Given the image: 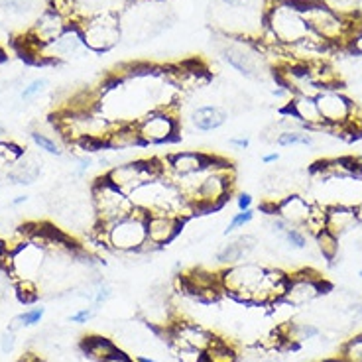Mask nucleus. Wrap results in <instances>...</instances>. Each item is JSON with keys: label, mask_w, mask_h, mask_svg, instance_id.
<instances>
[{"label": "nucleus", "mask_w": 362, "mask_h": 362, "mask_svg": "<svg viewBox=\"0 0 362 362\" xmlns=\"http://www.w3.org/2000/svg\"><path fill=\"white\" fill-rule=\"evenodd\" d=\"M354 30H362V0H356V10H354V20L351 22Z\"/></svg>", "instance_id": "obj_47"}, {"label": "nucleus", "mask_w": 362, "mask_h": 362, "mask_svg": "<svg viewBox=\"0 0 362 362\" xmlns=\"http://www.w3.org/2000/svg\"><path fill=\"white\" fill-rule=\"evenodd\" d=\"M81 349H83V353L87 354L90 361L105 362L107 358H109L110 354L117 351L118 346L115 341H110V339H107V337L90 335L83 339Z\"/></svg>", "instance_id": "obj_25"}, {"label": "nucleus", "mask_w": 362, "mask_h": 362, "mask_svg": "<svg viewBox=\"0 0 362 362\" xmlns=\"http://www.w3.org/2000/svg\"><path fill=\"white\" fill-rule=\"evenodd\" d=\"M356 105H358V107H362V103H356Z\"/></svg>", "instance_id": "obj_58"}, {"label": "nucleus", "mask_w": 362, "mask_h": 362, "mask_svg": "<svg viewBox=\"0 0 362 362\" xmlns=\"http://www.w3.org/2000/svg\"><path fill=\"white\" fill-rule=\"evenodd\" d=\"M10 254H12L8 266L10 280H36L37 274H42V270H44L45 256H47L44 246L28 240L20 246L18 250Z\"/></svg>", "instance_id": "obj_13"}, {"label": "nucleus", "mask_w": 362, "mask_h": 362, "mask_svg": "<svg viewBox=\"0 0 362 362\" xmlns=\"http://www.w3.org/2000/svg\"><path fill=\"white\" fill-rule=\"evenodd\" d=\"M136 362H158V361L150 358V356H144V354H138V356H136Z\"/></svg>", "instance_id": "obj_53"}, {"label": "nucleus", "mask_w": 362, "mask_h": 362, "mask_svg": "<svg viewBox=\"0 0 362 362\" xmlns=\"http://www.w3.org/2000/svg\"><path fill=\"white\" fill-rule=\"evenodd\" d=\"M26 201H28V195H16L14 199L10 201V205H12V207H20V205H22V203H26Z\"/></svg>", "instance_id": "obj_50"}, {"label": "nucleus", "mask_w": 362, "mask_h": 362, "mask_svg": "<svg viewBox=\"0 0 362 362\" xmlns=\"http://www.w3.org/2000/svg\"><path fill=\"white\" fill-rule=\"evenodd\" d=\"M0 10L8 16H28L36 10V0H0Z\"/></svg>", "instance_id": "obj_30"}, {"label": "nucleus", "mask_w": 362, "mask_h": 362, "mask_svg": "<svg viewBox=\"0 0 362 362\" xmlns=\"http://www.w3.org/2000/svg\"><path fill=\"white\" fill-rule=\"evenodd\" d=\"M278 160H280V154H278V152H270V154L262 156V163H266V165H270V163H276Z\"/></svg>", "instance_id": "obj_49"}, {"label": "nucleus", "mask_w": 362, "mask_h": 362, "mask_svg": "<svg viewBox=\"0 0 362 362\" xmlns=\"http://www.w3.org/2000/svg\"><path fill=\"white\" fill-rule=\"evenodd\" d=\"M77 28L81 30L87 49L95 54H107L122 40V20L112 8L93 10Z\"/></svg>", "instance_id": "obj_5"}, {"label": "nucleus", "mask_w": 362, "mask_h": 362, "mask_svg": "<svg viewBox=\"0 0 362 362\" xmlns=\"http://www.w3.org/2000/svg\"><path fill=\"white\" fill-rule=\"evenodd\" d=\"M358 276H361V278H362V270H361V272H358Z\"/></svg>", "instance_id": "obj_57"}, {"label": "nucleus", "mask_w": 362, "mask_h": 362, "mask_svg": "<svg viewBox=\"0 0 362 362\" xmlns=\"http://www.w3.org/2000/svg\"><path fill=\"white\" fill-rule=\"evenodd\" d=\"M16 293H18L20 301L24 303H34L40 296L36 281L34 280H20L16 281Z\"/></svg>", "instance_id": "obj_37"}, {"label": "nucleus", "mask_w": 362, "mask_h": 362, "mask_svg": "<svg viewBox=\"0 0 362 362\" xmlns=\"http://www.w3.org/2000/svg\"><path fill=\"white\" fill-rule=\"evenodd\" d=\"M228 144L236 148V150H248V146H250V138L245 134L240 136H233L230 140H228Z\"/></svg>", "instance_id": "obj_45"}, {"label": "nucleus", "mask_w": 362, "mask_h": 362, "mask_svg": "<svg viewBox=\"0 0 362 362\" xmlns=\"http://www.w3.org/2000/svg\"><path fill=\"white\" fill-rule=\"evenodd\" d=\"M228 120V110L221 105H199L191 110L189 124L195 132H215L225 127Z\"/></svg>", "instance_id": "obj_21"}, {"label": "nucleus", "mask_w": 362, "mask_h": 362, "mask_svg": "<svg viewBox=\"0 0 362 362\" xmlns=\"http://www.w3.org/2000/svg\"><path fill=\"white\" fill-rule=\"evenodd\" d=\"M45 8H49L57 16H62L69 26H79L83 20L93 12V10H89V6L83 4L81 0H47Z\"/></svg>", "instance_id": "obj_24"}, {"label": "nucleus", "mask_w": 362, "mask_h": 362, "mask_svg": "<svg viewBox=\"0 0 362 362\" xmlns=\"http://www.w3.org/2000/svg\"><path fill=\"white\" fill-rule=\"evenodd\" d=\"M353 165H354V175L362 180V154L353 156Z\"/></svg>", "instance_id": "obj_48"}, {"label": "nucleus", "mask_w": 362, "mask_h": 362, "mask_svg": "<svg viewBox=\"0 0 362 362\" xmlns=\"http://www.w3.org/2000/svg\"><path fill=\"white\" fill-rule=\"evenodd\" d=\"M105 362H136V358H132L130 354H127L124 351H120V349H117L115 353L110 354L109 358Z\"/></svg>", "instance_id": "obj_46"}, {"label": "nucleus", "mask_w": 362, "mask_h": 362, "mask_svg": "<svg viewBox=\"0 0 362 362\" xmlns=\"http://www.w3.org/2000/svg\"><path fill=\"white\" fill-rule=\"evenodd\" d=\"M8 140V134H6V128L0 127V142H6Z\"/></svg>", "instance_id": "obj_54"}, {"label": "nucleus", "mask_w": 362, "mask_h": 362, "mask_svg": "<svg viewBox=\"0 0 362 362\" xmlns=\"http://www.w3.org/2000/svg\"><path fill=\"white\" fill-rule=\"evenodd\" d=\"M218 4L230 10H252V0H218Z\"/></svg>", "instance_id": "obj_42"}, {"label": "nucleus", "mask_w": 362, "mask_h": 362, "mask_svg": "<svg viewBox=\"0 0 362 362\" xmlns=\"http://www.w3.org/2000/svg\"><path fill=\"white\" fill-rule=\"evenodd\" d=\"M315 243L317 248H319V252H321V256L325 258L327 262H333L337 258V254H339V236H335L333 233H329L325 228V230L317 233Z\"/></svg>", "instance_id": "obj_28"}, {"label": "nucleus", "mask_w": 362, "mask_h": 362, "mask_svg": "<svg viewBox=\"0 0 362 362\" xmlns=\"http://www.w3.org/2000/svg\"><path fill=\"white\" fill-rule=\"evenodd\" d=\"M30 138H32V142L42 150V152H45V154H52V156H62L64 154V150H62V146L55 142L54 138H49L47 134H44L42 130H32V134H30Z\"/></svg>", "instance_id": "obj_33"}, {"label": "nucleus", "mask_w": 362, "mask_h": 362, "mask_svg": "<svg viewBox=\"0 0 362 362\" xmlns=\"http://www.w3.org/2000/svg\"><path fill=\"white\" fill-rule=\"evenodd\" d=\"M327 8L335 12L337 16H341L346 22L354 20V10H356V0H321Z\"/></svg>", "instance_id": "obj_32"}, {"label": "nucleus", "mask_w": 362, "mask_h": 362, "mask_svg": "<svg viewBox=\"0 0 362 362\" xmlns=\"http://www.w3.org/2000/svg\"><path fill=\"white\" fill-rule=\"evenodd\" d=\"M321 362H344V361L339 356V358H325V361H321Z\"/></svg>", "instance_id": "obj_55"}, {"label": "nucleus", "mask_w": 362, "mask_h": 362, "mask_svg": "<svg viewBox=\"0 0 362 362\" xmlns=\"http://www.w3.org/2000/svg\"><path fill=\"white\" fill-rule=\"evenodd\" d=\"M177 105V103H175ZM175 105L168 109H150L136 120V130L140 134L142 146H163L180 140L181 124L175 115Z\"/></svg>", "instance_id": "obj_8"}, {"label": "nucleus", "mask_w": 362, "mask_h": 362, "mask_svg": "<svg viewBox=\"0 0 362 362\" xmlns=\"http://www.w3.org/2000/svg\"><path fill=\"white\" fill-rule=\"evenodd\" d=\"M358 226L356 209L349 205H331L327 207V230L335 236L346 235Z\"/></svg>", "instance_id": "obj_23"}, {"label": "nucleus", "mask_w": 362, "mask_h": 362, "mask_svg": "<svg viewBox=\"0 0 362 362\" xmlns=\"http://www.w3.org/2000/svg\"><path fill=\"white\" fill-rule=\"evenodd\" d=\"M163 337L172 349H197L203 353L215 341V335L209 329L195 321H183V319H175L172 325L165 329Z\"/></svg>", "instance_id": "obj_11"}, {"label": "nucleus", "mask_w": 362, "mask_h": 362, "mask_svg": "<svg viewBox=\"0 0 362 362\" xmlns=\"http://www.w3.org/2000/svg\"><path fill=\"white\" fill-rule=\"evenodd\" d=\"M264 276H266V266L248 262V260L228 266L218 274L221 288L226 296L238 303H248V305H256Z\"/></svg>", "instance_id": "obj_6"}, {"label": "nucleus", "mask_w": 362, "mask_h": 362, "mask_svg": "<svg viewBox=\"0 0 362 362\" xmlns=\"http://www.w3.org/2000/svg\"><path fill=\"white\" fill-rule=\"evenodd\" d=\"M81 52H89L83 42L81 30L77 26H69L55 42L47 44L40 54V64H59L71 57H77Z\"/></svg>", "instance_id": "obj_15"}, {"label": "nucleus", "mask_w": 362, "mask_h": 362, "mask_svg": "<svg viewBox=\"0 0 362 362\" xmlns=\"http://www.w3.org/2000/svg\"><path fill=\"white\" fill-rule=\"evenodd\" d=\"M185 221L175 217L172 213H146V235L148 243L156 246L158 250L163 246L172 245L180 236Z\"/></svg>", "instance_id": "obj_16"}, {"label": "nucleus", "mask_w": 362, "mask_h": 362, "mask_svg": "<svg viewBox=\"0 0 362 362\" xmlns=\"http://www.w3.org/2000/svg\"><path fill=\"white\" fill-rule=\"evenodd\" d=\"M4 256H6V246H4V240H0V266H2Z\"/></svg>", "instance_id": "obj_52"}, {"label": "nucleus", "mask_w": 362, "mask_h": 362, "mask_svg": "<svg viewBox=\"0 0 362 362\" xmlns=\"http://www.w3.org/2000/svg\"><path fill=\"white\" fill-rule=\"evenodd\" d=\"M341 358L344 362H362V335L353 337L343 344Z\"/></svg>", "instance_id": "obj_34"}, {"label": "nucleus", "mask_w": 362, "mask_h": 362, "mask_svg": "<svg viewBox=\"0 0 362 362\" xmlns=\"http://www.w3.org/2000/svg\"><path fill=\"white\" fill-rule=\"evenodd\" d=\"M317 107L323 118V124L327 132H346L349 134V122L356 110V103L349 99L343 90L339 89H323L315 97Z\"/></svg>", "instance_id": "obj_10"}, {"label": "nucleus", "mask_w": 362, "mask_h": 362, "mask_svg": "<svg viewBox=\"0 0 362 362\" xmlns=\"http://www.w3.org/2000/svg\"><path fill=\"white\" fill-rule=\"evenodd\" d=\"M103 175L115 187L130 195L140 185H144L146 181L162 177V163L156 158H152V160H130V162L118 163L115 168H110L109 172H105Z\"/></svg>", "instance_id": "obj_9"}, {"label": "nucleus", "mask_w": 362, "mask_h": 362, "mask_svg": "<svg viewBox=\"0 0 362 362\" xmlns=\"http://www.w3.org/2000/svg\"><path fill=\"white\" fill-rule=\"evenodd\" d=\"M276 146L280 148H291V146H305V148H311L315 146V138L309 130H301V128H296V130H286L278 136L276 140Z\"/></svg>", "instance_id": "obj_27"}, {"label": "nucleus", "mask_w": 362, "mask_h": 362, "mask_svg": "<svg viewBox=\"0 0 362 362\" xmlns=\"http://www.w3.org/2000/svg\"><path fill=\"white\" fill-rule=\"evenodd\" d=\"M215 156L205 154V152H175V154L165 156L162 163V175L165 180H180L187 175H195L207 170Z\"/></svg>", "instance_id": "obj_14"}, {"label": "nucleus", "mask_w": 362, "mask_h": 362, "mask_svg": "<svg viewBox=\"0 0 362 362\" xmlns=\"http://www.w3.org/2000/svg\"><path fill=\"white\" fill-rule=\"evenodd\" d=\"M18 362H42V361H40V356H37V354L28 353V354H24V356H22Z\"/></svg>", "instance_id": "obj_51"}, {"label": "nucleus", "mask_w": 362, "mask_h": 362, "mask_svg": "<svg viewBox=\"0 0 362 362\" xmlns=\"http://www.w3.org/2000/svg\"><path fill=\"white\" fill-rule=\"evenodd\" d=\"M252 221H254V209H248V211H238V213H235V215L230 217V221H228V225H226L225 228V235H233V233H236L238 228H245V226L250 225Z\"/></svg>", "instance_id": "obj_36"}, {"label": "nucleus", "mask_w": 362, "mask_h": 362, "mask_svg": "<svg viewBox=\"0 0 362 362\" xmlns=\"http://www.w3.org/2000/svg\"><path fill=\"white\" fill-rule=\"evenodd\" d=\"M286 115L291 118H296L303 130H321L327 132V127L323 124V118L317 107L315 97H303V95H293L288 105H286Z\"/></svg>", "instance_id": "obj_17"}, {"label": "nucleus", "mask_w": 362, "mask_h": 362, "mask_svg": "<svg viewBox=\"0 0 362 362\" xmlns=\"http://www.w3.org/2000/svg\"><path fill=\"white\" fill-rule=\"evenodd\" d=\"M327 228V207L321 205V203H313L311 205V213H309V218L303 230L308 233L309 236H315L317 233L325 230Z\"/></svg>", "instance_id": "obj_29"}, {"label": "nucleus", "mask_w": 362, "mask_h": 362, "mask_svg": "<svg viewBox=\"0 0 362 362\" xmlns=\"http://www.w3.org/2000/svg\"><path fill=\"white\" fill-rule=\"evenodd\" d=\"M16 346V333L14 331H6L4 335L0 337V351L4 354H10Z\"/></svg>", "instance_id": "obj_41"}, {"label": "nucleus", "mask_w": 362, "mask_h": 362, "mask_svg": "<svg viewBox=\"0 0 362 362\" xmlns=\"http://www.w3.org/2000/svg\"><path fill=\"white\" fill-rule=\"evenodd\" d=\"M90 317H93V308H83L79 309L77 313H73L71 317H69V321L71 323H79V325H83V323H87Z\"/></svg>", "instance_id": "obj_43"}, {"label": "nucleus", "mask_w": 362, "mask_h": 362, "mask_svg": "<svg viewBox=\"0 0 362 362\" xmlns=\"http://www.w3.org/2000/svg\"><path fill=\"white\" fill-rule=\"evenodd\" d=\"M97 245L118 254H142L148 245L146 235V213L134 209L128 217L115 221L110 225L97 223L90 230Z\"/></svg>", "instance_id": "obj_2"}, {"label": "nucleus", "mask_w": 362, "mask_h": 362, "mask_svg": "<svg viewBox=\"0 0 362 362\" xmlns=\"http://www.w3.org/2000/svg\"><path fill=\"white\" fill-rule=\"evenodd\" d=\"M233 183H235L233 163L215 156L213 163L209 165V170L197 185V189L193 191V195L189 197V203L195 209V215L217 211L226 201H230Z\"/></svg>", "instance_id": "obj_3"}, {"label": "nucleus", "mask_w": 362, "mask_h": 362, "mask_svg": "<svg viewBox=\"0 0 362 362\" xmlns=\"http://www.w3.org/2000/svg\"><path fill=\"white\" fill-rule=\"evenodd\" d=\"M311 34L299 10L298 0H268L262 10L260 44L281 45L284 49L299 44Z\"/></svg>", "instance_id": "obj_1"}, {"label": "nucleus", "mask_w": 362, "mask_h": 362, "mask_svg": "<svg viewBox=\"0 0 362 362\" xmlns=\"http://www.w3.org/2000/svg\"><path fill=\"white\" fill-rule=\"evenodd\" d=\"M327 284L321 276H317L311 270H299L290 276L288 290L281 301H286L291 308H303L315 301L319 296H323Z\"/></svg>", "instance_id": "obj_12"}, {"label": "nucleus", "mask_w": 362, "mask_h": 362, "mask_svg": "<svg viewBox=\"0 0 362 362\" xmlns=\"http://www.w3.org/2000/svg\"><path fill=\"white\" fill-rule=\"evenodd\" d=\"M281 243L290 246L291 250H305L309 245V235L301 226H290L286 235L281 236Z\"/></svg>", "instance_id": "obj_31"}, {"label": "nucleus", "mask_w": 362, "mask_h": 362, "mask_svg": "<svg viewBox=\"0 0 362 362\" xmlns=\"http://www.w3.org/2000/svg\"><path fill=\"white\" fill-rule=\"evenodd\" d=\"M0 226H2V223H0Z\"/></svg>", "instance_id": "obj_59"}, {"label": "nucleus", "mask_w": 362, "mask_h": 362, "mask_svg": "<svg viewBox=\"0 0 362 362\" xmlns=\"http://www.w3.org/2000/svg\"><path fill=\"white\" fill-rule=\"evenodd\" d=\"M47 85H49V81H47L45 77H37V79H32V81L28 83V85H24V89H22V93H20V99L26 100V103L37 99V97H40L42 93H45Z\"/></svg>", "instance_id": "obj_35"}, {"label": "nucleus", "mask_w": 362, "mask_h": 362, "mask_svg": "<svg viewBox=\"0 0 362 362\" xmlns=\"http://www.w3.org/2000/svg\"><path fill=\"white\" fill-rule=\"evenodd\" d=\"M90 203H93L95 215H97V223L100 225H110L115 221L128 217L136 209L130 195L115 187L105 175L93 181Z\"/></svg>", "instance_id": "obj_7"}, {"label": "nucleus", "mask_w": 362, "mask_h": 362, "mask_svg": "<svg viewBox=\"0 0 362 362\" xmlns=\"http://www.w3.org/2000/svg\"><path fill=\"white\" fill-rule=\"evenodd\" d=\"M298 4L303 18L308 22L309 30L331 47H343L344 49L349 37L353 36L354 32H358V30H354L351 22H346L327 8L321 0H298Z\"/></svg>", "instance_id": "obj_4"}, {"label": "nucleus", "mask_w": 362, "mask_h": 362, "mask_svg": "<svg viewBox=\"0 0 362 362\" xmlns=\"http://www.w3.org/2000/svg\"><path fill=\"white\" fill-rule=\"evenodd\" d=\"M254 205V197L250 193H238V197H236V209L238 211H248V209H252Z\"/></svg>", "instance_id": "obj_44"}, {"label": "nucleus", "mask_w": 362, "mask_h": 362, "mask_svg": "<svg viewBox=\"0 0 362 362\" xmlns=\"http://www.w3.org/2000/svg\"><path fill=\"white\" fill-rule=\"evenodd\" d=\"M42 173V160L34 154H24L10 165L4 177L12 185H32Z\"/></svg>", "instance_id": "obj_22"}, {"label": "nucleus", "mask_w": 362, "mask_h": 362, "mask_svg": "<svg viewBox=\"0 0 362 362\" xmlns=\"http://www.w3.org/2000/svg\"><path fill=\"white\" fill-rule=\"evenodd\" d=\"M344 49L351 55H356V57H362V30L354 32L353 36L349 37V42L344 45Z\"/></svg>", "instance_id": "obj_39"}, {"label": "nucleus", "mask_w": 362, "mask_h": 362, "mask_svg": "<svg viewBox=\"0 0 362 362\" xmlns=\"http://www.w3.org/2000/svg\"><path fill=\"white\" fill-rule=\"evenodd\" d=\"M4 59H6V55H4V49L0 47V62H4Z\"/></svg>", "instance_id": "obj_56"}, {"label": "nucleus", "mask_w": 362, "mask_h": 362, "mask_svg": "<svg viewBox=\"0 0 362 362\" xmlns=\"http://www.w3.org/2000/svg\"><path fill=\"white\" fill-rule=\"evenodd\" d=\"M44 313H45L44 308L28 309L26 313H22V321H24V327L37 325V323L42 321V317H44Z\"/></svg>", "instance_id": "obj_40"}, {"label": "nucleus", "mask_w": 362, "mask_h": 362, "mask_svg": "<svg viewBox=\"0 0 362 362\" xmlns=\"http://www.w3.org/2000/svg\"><path fill=\"white\" fill-rule=\"evenodd\" d=\"M173 353L180 362H205V353L197 349H173Z\"/></svg>", "instance_id": "obj_38"}, {"label": "nucleus", "mask_w": 362, "mask_h": 362, "mask_svg": "<svg viewBox=\"0 0 362 362\" xmlns=\"http://www.w3.org/2000/svg\"><path fill=\"white\" fill-rule=\"evenodd\" d=\"M258 246V238L254 235H240L228 240L226 245H223L215 254V262L221 266H235L238 262H245L246 258L256 250Z\"/></svg>", "instance_id": "obj_19"}, {"label": "nucleus", "mask_w": 362, "mask_h": 362, "mask_svg": "<svg viewBox=\"0 0 362 362\" xmlns=\"http://www.w3.org/2000/svg\"><path fill=\"white\" fill-rule=\"evenodd\" d=\"M205 362H238V353L226 339L215 337V341L205 351Z\"/></svg>", "instance_id": "obj_26"}, {"label": "nucleus", "mask_w": 362, "mask_h": 362, "mask_svg": "<svg viewBox=\"0 0 362 362\" xmlns=\"http://www.w3.org/2000/svg\"><path fill=\"white\" fill-rule=\"evenodd\" d=\"M311 201H308L299 193H288L276 203V215H280L286 223L293 226H305L311 213Z\"/></svg>", "instance_id": "obj_20"}, {"label": "nucleus", "mask_w": 362, "mask_h": 362, "mask_svg": "<svg viewBox=\"0 0 362 362\" xmlns=\"http://www.w3.org/2000/svg\"><path fill=\"white\" fill-rule=\"evenodd\" d=\"M105 150L110 152H124V150H132V148H144L140 134L136 130V122L130 120H118L112 122V127L105 136Z\"/></svg>", "instance_id": "obj_18"}]
</instances>
